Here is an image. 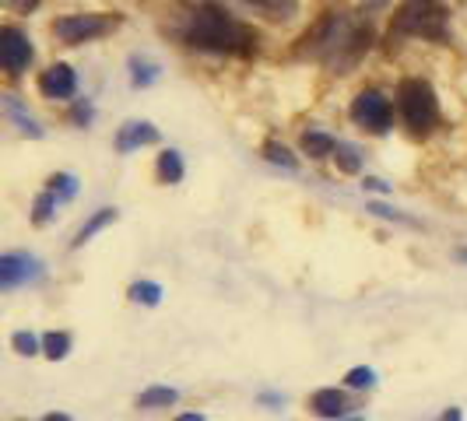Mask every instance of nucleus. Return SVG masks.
<instances>
[{"label":"nucleus","instance_id":"6","mask_svg":"<svg viewBox=\"0 0 467 421\" xmlns=\"http://www.w3.org/2000/svg\"><path fill=\"white\" fill-rule=\"evenodd\" d=\"M351 119L358 127L373 130V134H387V127H390V102L383 98V92H376V88L358 92L355 102H351Z\"/></svg>","mask_w":467,"mask_h":421},{"label":"nucleus","instance_id":"19","mask_svg":"<svg viewBox=\"0 0 467 421\" xmlns=\"http://www.w3.org/2000/svg\"><path fill=\"white\" fill-rule=\"evenodd\" d=\"M130 299H134V303H144V305H159L162 288H159L155 281H138V284L130 288Z\"/></svg>","mask_w":467,"mask_h":421},{"label":"nucleus","instance_id":"26","mask_svg":"<svg viewBox=\"0 0 467 421\" xmlns=\"http://www.w3.org/2000/svg\"><path fill=\"white\" fill-rule=\"evenodd\" d=\"M36 4H39V0H4V7H7V11H15V15H28Z\"/></svg>","mask_w":467,"mask_h":421},{"label":"nucleus","instance_id":"4","mask_svg":"<svg viewBox=\"0 0 467 421\" xmlns=\"http://www.w3.org/2000/svg\"><path fill=\"white\" fill-rule=\"evenodd\" d=\"M398 98H400L404 123H408L415 134H429V130L440 123V102H436V92H432L429 81H421V77L400 81Z\"/></svg>","mask_w":467,"mask_h":421},{"label":"nucleus","instance_id":"24","mask_svg":"<svg viewBox=\"0 0 467 421\" xmlns=\"http://www.w3.org/2000/svg\"><path fill=\"white\" fill-rule=\"evenodd\" d=\"M53 204H57V197H53V193H43V197H39V200H36V214H32V218H36V225H43V221H49V214H53Z\"/></svg>","mask_w":467,"mask_h":421},{"label":"nucleus","instance_id":"18","mask_svg":"<svg viewBox=\"0 0 467 421\" xmlns=\"http://www.w3.org/2000/svg\"><path fill=\"white\" fill-rule=\"evenodd\" d=\"M49 193H53L57 200H70V197L78 193V180H74L70 172H57V176L49 180Z\"/></svg>","mask_w":467,"mask_h":421},{"label":"nucleus","instance_id":"23","mask_svg":"<svg viewBox=\"0 0 467 421\" xmlns=\"http://www.w3.org/2000/svg\"><path fill=\"white\" fill-rule=\"evenodd\" d=\"M11 344H15V351H18V354H36V351H39V341H36L28 330H18V334L11 337Z\"/></svg>","mask_w":467,"mask_h":421},{"label":"nucleus","instance_id":"21","mask_svg":"<svg viewBox=\"0 0 467 421\" xmlns=\"http://www.w3.org/2000/svg\"><path fill=\"white\" fill-rule=\"evenodd\" d=\"M345 383H348L351 390H369V386H376V375H373V369L358 365V369H351V373L345 375Z\"/></svg>","mask_w":467,"mask_h":421},{"label":"nucleus","instance_id":"13","mask_svg":"<svg viewBox=\"0 0 467 421\" xmlns=\"http://www.w3.org/2000/svg\"><path fill=\"white\" fill-rule=\"evenodd\" d=\"M303 151L309 155V159H327V155H334V151H337V144H334V138L320 134V130H306V134H303Z\"/></svg>","mask_w":467,"mask_h":421},{"label":"nucleus","instance_id":"20","mask_svg":"<svg viewBox=\"0 0 467 421\" xmlns=\"http://www.w3.org/2000/svg\"><path fill=\"white\" fill-rule=\"evenodd\" d=\"M264 155H267V162H275V165H285V169H296V155L285 148V144H278V140H267L264 144Z\"/></svg>","mask_w":467,"mask_h":421},{"label":"nucleus","instance_id":"2","mask_svg":"<svg viewBox=\"0 0 467 421\" xmlns=\"http://www.w3.org/2000/svg\"><path fill=\"white\" fill-rule=\"evenodd\" d=\"M187 43L197 49H211V53H246L254 46V36L235 18H229L222 7L201 4L190 18Z\"/></svg>","mask_w":467,"mask_h":421},{"label":"nucleus","instance_id":"11","mask_svg":"<svg viewBox=\"0 0 467 421\" xmlns=\"http://www.w3.org/2000/svg\"><path fill=\"white\" fill-rule=\"evenodd\" d=\"M155 140H159V130H155L151 123H127V127L119 130L117 148L119 151H134L140 144H155Z\"/></svg>","mask_w":467,"mask_h":421},{"label":"nucleus","instance_id":"10","mask_svg":"<svg viewBox=\"0 0 467 421\" xmlns=\"http://www.w3.org/2000/svg\"><path fill=\"white\" fill-rule=\"evenodd\" d=\"M309 404H313V411H317L320 418L337 421V418H345V415H348V397H345L341 390H334V386H327V390H317Z\"/></svg>","mask_w":467,"mask_h":421},{"label":"nucleus","instance_id":"3","mask_svg":"<svg viewBox=\"0 0 467 421\" xmlns=\"http://www.w3.org/2000/svg\"><path fill=\"white\" fill-rule=\"evenodd\" d=\"M398 36H415V39H446V11L440 0H404L394 15V28Z\"/></svg>","mask_w":467,"mask_h":421},{"label":"nucleus","instance_id":"9","mask_svg":"<svg viewBox=\"0 0 467 421\" xmlns=\"http://www.w3.org/2000/svg\"><path fill=\"white\" fill-rule=\"evenodd\" d=\"M39 92L47 95V98H70V95L78 92V77H74V70L67 64H53L39 77Z\"/></svg>","mask_w":467,"mask_h":421},{"label":"nucleus","instance_id":"32","mask_svg":"<svg viewBox=\"0 0 467 421\" xmlns=\"http://www.w3.org/2000/svg\"><path fill=\"white\" fill-rule=\"evenodd\" d=\"M461 260H467V250H461Z\"/></svg>","mask_w":467,"mask_h":421},{"label":"nucleus","instance_id":"8","mask_svg":"<svg viewBox=\"0 0 467 421\" xmlns=\"http://www.w3.org/2000/svg\"><path fill=\"white\" fill-rule=\"evenodd\" d=\"M36 278H39V260L25 257V253H4L0 257V284L4 288H18V284Z\"/></svg>","mask_w":467,"mask_h":421},{"label":"nucleus","instance_id":"31","mask_svg":"<svg viewBox=\"0 0 467 421\" xmlns=\"http://www.w3.org/2000/svg\"><path fill=\"white\" fill-rule=\"evenodd\" d=\"M47 421H70V418H67V415H49Z\"/></svg>","mask_w":467,"mask_h":421},{"label":"nucleus","instance_id":"14","mask_svg":"<svg viewBox=\"0 0 467 421\" xmlns=\"http://www.w3.org/2000/svg\"><path fill=\"white\" fill-rule=\"evenodd\" d=\"M176 400H180V394H176L172 386H148L138 397V407L155 411V407H169V404H176Z\"/></svg>","mask_w":467,"mask_h":421},{"label":"nucleus","instance_id":"25","mask_svg":"<svg viewBox=\"0 0 467 421\" xmlns=\"http://www.w3.org/2000/svg\"><path fill=\"white\" fill-rule=\"evenodd\" d=\"M151 81H155V67H151V64H138V60H134V85H138V88H144V85H151Z\"/></svg>","mask_w":467,"mask_h":421},{"label":"nucleus","instance_id":"22","mask_svg":"<svg viewBox=\"0 0 467 421\" xmlns=\"http://www.w3.org/2000/svg\"><path fill=\"white\" fill-rule=\"evenodd\" d=\"M334 159H337V169H341V172H348V176H355V172L362 169L351 148H337V151H334Z\"/></svg>","mask_w":467,"mask_h":421},{"label":"nucleus","instance_id":"12","mask_svg":"<svg viewBox=\"0 0 467 421\" xmlns=\"http://www.w3.org/2000/svg\"><path fill=\"white\" fill-rule=\"evenodd\" d=\"M113 221H117V210H113V208L95 210L92 218H88V221L81 225V232L74 235V246H85V242H88V239H92L95 232H102V229H106V225H113Z\"/></svg>","mask_w":467,"mask_h":421},{"label":"nucleus","instance_id":"1","mask_svg":"<svg viewBox=\"0 0 467 421\" xmlns=\"http://www.w3.org/2000/svg\"><path fill=\"white\" fill-rule=\"evenodd\" d=\"M306 46H309L313 56L327 60V67L348 70L369 49V28L362 22H355V18H348V15H327L324 22L306 36Z\"/></svg>","mask_w":467,"mask_h":421},{"label":"nucleus","instance_id":"15","mask_svg":"<svg viewBox=\"0 0 467 421\" xmlns=\"http://www.w3.org/2000/svg\"><path fill=\"white\" fill-rule=\"evenodd\" d=\"M4 109H7V117H15V123L22 127V134H28V138H43V130L36 127V119L25 113L22 106H18V98L15 95H4Z\"/></svg>","mask_w":467,"mask_h":421},{"label":"nucleus","instance_id":"28","mask_svg":"<svg viewBox=\"0 0 467 421\" xmlns=\"http://www.w3.org/2000/svg\"><path fill=\"white\" fill-rule=\"evenodd\" d=\"M440 421H464V411H461V407H450V411H446Z\"/></svg>","mask_w":467,"mask_h":421},{"label":"nucleus","instance_id":"27","mask_svg":"<svg viewBox=\"0 0 467 421\" xmlns=\"http://www.w3.org/2000/svg\"><path fill=\"white\" fill-rule=\"evenodd\" d=\"M362 187H366V190H373V193H390V187H387L383 180H366Z\"/></svg>","mask_w":467,"mask_h":421},{"label":"nucleus","instance_id":"16","mask_svg":"<svg viewBox=\"0 0 467 421\" xmlns=\"http://www.w3.org/2000/svg\"><path fill=\"white\" fill-rule=\"evenodd\" d=\"M159 176H162V183H180L183 180V159H180V151L159 155Z\"/></svg>","mask_w":467,"mask_h":421},{"label":"nucleus","instance_id":"17","mask_svg":"<svg viewBox=\"0 0 467 421\" xmlns=\"http://www.w3.org/2000/svg\"><path fill=\"white\" fill-rule=\"evenodd\" d=\"M43 351H47V358H53V362H60V358H67V351H70V337L67 334H47L43 337Z\"/></svg>","mask_w":467,"mask_h":421},{"label":"nucleus","instance_id":"5","mask_svg":"<svg viewBox=\"0 0 467 421\" xmlns=\"http://www.w3.org/2000/svg\"><path fill=\"white\" fill-rule=\"evenodd\" d=\"M113 28H117V18H109V15H67V18H57V25H53L57 39L67 43V46L99 39V36H106Z\"/></svg>","mask_w":467,"mask_h":421},{"label":"nucleus","instance_id":"30","mask_svg":"<svg viewBox=\"0 0 467 421\" xmlns=\"http://www.w3.org/2000/svg\"><path fill=\"white\" fill-rule=\"evenodd\" d=\"M176 421H204V415H180Z\"/></svg>","mask_w":467,"mask_h":421},{"label":"nucleus","instance_id":"7","mask_svg":"<svg viewBox=\"0 0 467 421\" xmlns=\"http://www.w3.org/2000/svg\"><path fill=\"white\" fill-rule=\"evenodd\" d=\"M0 64H4L7 74H22L32 64V43H28V36H22L15 25L0 28Z\"/></svg>","mask_w":467,"mask_h":421},{"label":"nucleus","instance_id":"29","mask_svg":"<svg viewBox=\"0 0 467 421\" xmlns=\"http://www.w3.org/2000/svg\"><path fill=\"white\" fill-rule=\"evenodd\" d=\"M243 4H254V7H275V0H243Z\"/></svg>","mask_w":467,"mask_h":421}]
</instances>
